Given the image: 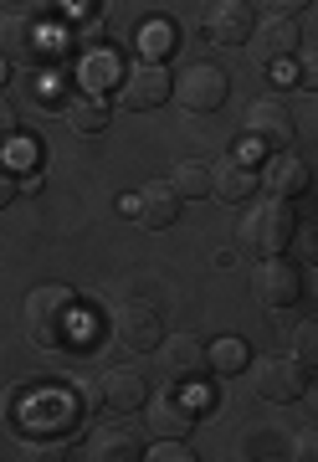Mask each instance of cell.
Returning a JSON list of instances; mask_svg holds the SVG:
<instances>
[{
    "label": "cell",
    "instance_id": "7",
    "mask_svg": "<svg viewBox=\"0 0 318 462\" xmlns=\"http://www.w3.org/2000/svg\"><path fill=\"white\" fill-rule=\"evenodd\" d=\"M251 385L262 401L287 406L308 391V365H298L293 355H262V360H251Z\"/></svg>",
    "mask_w": 318,
    "mask_h": 462
},
{
    "label": "cell",
    "instance_id": "9",
    "mask_svg": "<svg viewBox=\"0 0 318 462\" xmlns=\"http://www.w3.org/2000/svg\"><path fill=\"white\" fill-rule=\"evenodd\" d=\"M165 319H159V309L154 303H144V298H129V303H118L114 309V334L123 349H134V355H154V345L165 339Z\"/></svg>",
    "mask_w": 318,
    "mask_h": 462
},
{
    "label": "cell",
    "instance_id": "24",
    "mask_svg": "<svg viewBox=\"0 0 318 462\" xmlns=\"http://www.w3.org/2000/svg\"><path fill=\"white\" fill-rule=\"evenodd\" d=\"M108 78L118 83V62H114V57H87V62H83V83H87V93L108 88Z\"/></svg>",
    "mask_w": 318,
    "mask_h": 462
},
{
    "label": "cell",
    "instance_id": "23",
    "mask_svg": "<svg viewBox=\"0 0 318 462\" xmlns=\"http://www.w3.org/2000/svg\"><path fill=\"white\" fill-rule=\"evenodd\" d=\"M293 360L308 365V370L318 365V319H303L298 329H293Z\"/></svg>",
    "mask_w": 318,
    "mask_h": 462
},
{
    "label": "cell",
    "instance_id": "30",
    "mask_svg": "<svg viewBox=\"0 0 318 462\" xmlns=\"http://www.w3.org/2000/svg\"><path fill=\"white\" fill-rule=\"evenodd\" d=\"M5 67H11V62H5V57H0V83H5Z\"/></svg>",
    "mask_w": 318,
    "mask_h": 462
},
{
    "label": "cell",
    "instance_id": "22",
    "mask_svg": "<svg viewBox=\"0 0 318 462\" xmlns=\"http://www.w3.org/2000/svg\"><path fill=\"white\" fill-rule=\"evenodd\" d=\"M139 51H144V62H165L169 51H175V32H169V21H150V26L139 32Z\"/></svg>",
    "mask_w": 318,
    "mask_h": 462
},
{
    "label": "cell",
    "instance_id": "5",
    "mask_svg": "<svg viewBox=\"0 0 318 462\" xmlns=\"http://www.w3.org/2000/svg\"><path fill=\"white\" fill-rule=\"evenodd\" d=\"M175 98V78L165 72V62H134L123 67V78H118V103L129 108V114H150L159 103Z\"/></svg>",
    "mask_w": 318,
    "mask_h": 462
},
{
    "label": "cell",
    "instance_id": "14",
    "mask_svg": "<svg viewBox=\"0 0 318 462\" xmlns=\"http://www.w3.org/2000/svg\"><path fill=\"white\" fill-rule=\"evenodd\" d=\"M251 32H257V26H251L247 0H216L211 16H205V36H211L216 47H247Z\"/></svg>",
    "mask_w": 318,
    "mask_h": 462
},
{
    "label": "cell",
    "instance_id": "19",
    "mask_svg": "<svg viewBox=\"0 0 318 462\" xmlns=\"http://www.w3.org/2000/svg\"><path fill=\"white\" fill-rule=\"evenodd\" d=\"M68 118L77 134H103L108 129V103L98 98V93H83V98L68 103Z\"/></svg>",
    "mask_w": 318,
    "mask_h": 462
},
{
    "label": "cell",
    "instance_id": "2",
    "mask_svg": "<svg viewBox=\"0 0 318 462\" xmlns=\"http://www.w3.org/2000/svg\"><path fill=\"white\" fill-rule=\"evenodd\" d=\"M293 231H298V216L287 206L283 196H268L257 200L247 216H241V226H236V242L241 252H257V257H277V252L293 242Z\"/></svg>",
    "mask_w": 318,
    "mask_h": 462
},
{
    "label": "cell",
    "instance_id": "20",
    "mask_svg": "<svg viewBox=\"0 0 318 462\" xmlns=\"http://www.w3.org/2000/svg\"><path fill=\"white\" fill-rule=\"evenodd\" d=\"M211 355V375H241V365L251 360L247 339H236V334H226V339H216V345L205 349Z\"/></svg>",
    "mask_w": 318,
    "mask_h": 462
},
{
    "label": "cell",
    "instance_id": "21",
    "mask_svg": "<svg viewBox=\"0 0 318 462\" xmlns=\"http://www.w3.org/2000/svg\"><path fill=\"white\" fill-rule=\"evenodd\" d=\"M169 185H175L185 200L211 196V165H205V160H180V165H175V175H169Z\"/></svg>",
    "mask_w": 318,
    "mask_h": 462
},
{
    "label": "cell",
    "instance_id": "12",
    "mask_svg": "<svg viewBox=\"0 0 318 462\" xmlns=\"http://www.w3.org/2000/svg\"><path fill=\"white\" fill-rule=\"evenodd\" d=\"M180 206H185V196H180V190H175L169 180H150V185H144V190L134 196L139 226H150V231L175 226V221H180Z\"/></svg>",
    "mask_w": 318,
    "mask_h": 462
},
{
    "label": "cell",
    "instance_id": "1",
    "mask_svg": "<svg viewBox=\"0 0 318 462\" xmlns=\"http://www.w3.org/2000/svg\"><path fill=\"white\" fill-rule=\"evenodd\" d=\"M26 334H32V345L41 349H62L77 329V319H83V303L72 293L68 282H41L26 293Z\"/></svg>",
    "mask_w": 318,
    "mask_h": 462
},
{
    "label": "cell",
    "instance_id": "3",
    "mask_svg": "<svg viewBox=\"0 0 318 462\" xmlns=\"http://www.w3.org/2000/svg\"><path fill=\"white\" fill-rule=\"evenodd\" d=\"M251 293H257V303H262L268 314L298 309V298H303V267L287 263L283 252H277V257H262V263H257V273H251Z\"/></svg>",
    "mask_w": 318,
    "mask_h": 462
},
{
    "label": "cell",
    "instance_id": "29",
    "mask_svg": "<svg viewBox=\"0 0 318 462\" xmlns=\"http://www.w3.org/2000/svg\"><path fill=\"white\" fill-rule=\"evenodd\" d=\"M272 5V16H298L303 5H313V0H268Z\"/></svg>",
    "mask_w": 318,
    "mask_h": 462
},
{
    "label": "cell",
    "instance_id": "8",
    "mask_svg": "<svg viewBox=\"0 0 318 462\" xmlns=\"http://www.w3.org/2000/svg\"><path fill=\"white\" fill-rule=\"evenodd\" d=\"M293 134H298V124H293V108H287L277 93H268V98H251L247 103V139L257 149H293Z\"/></svg>",
    "mask_w": 318,
    "mask_h": 462
},
{
    "label": "cell",
    "instance_id": "25",
    "mask_svg": "<svg viewBox=\"0 0 318 462\" xmlns=\"http://www.w3.org/2000/svg\"><path fill=\"white\" fill-rule=\"evenodd\" d=\"M298 88L318 93V47H308V51L298 47Z\"/></svg>",
    "mask_w": 318,
    "mask_h": 462
},
{
    "label": "cell",
    "instance_id": "17",
    "mask_svg": "<svg viewBox=\"0 0 318 462\" xmlns=\"http://www.w3.org/2000/svg\"><path fill=\"white\" fill-rule=\"evenodd\" d=\"M144 416H150V431L154 437H190L195 431V406L190 401H180V396H159V401H150L144 406Z\"/></svg>",
    "mask_w": 318,
    "mask_h": 462
},
{
    "label": "cell",
    "instance_id": "11",
    "mask_svg": "<svg viewBox=\"0 0 318 462\" xmlns=\"http://www.w3.org/2000/svg\"><path fill=\"white\" fill-rule=\"evenodd\" d=\"M98 396H103V411L129 416V411H144V406H150V385H144L139 370H103Z\"/></svg>",
    "mask_w": 318,
    "mask_h": 462
},
{
    "label": "cell",
    "instance_id": "26",
    "mask_svg": "<svg viewBox=\"0 0 318 462\" xmlns=\"http://www.w3.org/2000/svg\"><path fill=\"white\" fill-rule=\"evenodd\" d=\"M293 462H318V427H308V431H298L293 437V452H287Z\"/></svg>",
    "mask_w": 318,
    "mask_h": 462
},
{
    "label": "cell",
    "instance_id": "16",
    "mask_svg": "<svg viewBox=\"0 0 318 462\" xmlns=\"http://www.w3.org/2000/svg\"><path fill=\"white\" fill-rule=\"evenodd\" d=\"M0 57L5 62H36V21L26 11H0Z\"/></svg>",
    "mask_w": 318,
    "mask_h": 462
},
{
    "label": "cell",
    "instance_id": "13",
    "mask_svg": "<svg viewBox=\"0 0 318 462\" xmlns=\"http://www.w3.org/2000/svg\"><path fill=\"white\" fill-rule=\"evenodd\" d=\"M262 62H287V57H298V47H303V32H298V21L293 16H268L257 32H251V42H247Z\"/></svg>",
    "mask_w": 318,
    "mask_h": 462
},
{
    "label": "cell",
    "instance_id": "28",
    "mask_svg": "<svg viewBox=\"0 0 318 462\" xmlns=\"http://www.w3.org/2000/svg\"><path fill=\"white\" fill-rule=\"evenodd\" d=\"M11 200H16V175H11V170L0 165V211H5Z\"/></svg>",
    "mask_w": 318,
    "mask_h": 462
},
{
    "label": "cell",
    "instance_id": "18",
    "mask_svg": "<svg viewBox=\"0 0 318 462\" xmlns=\"http://www.w3.org/2000/svg\"><path fill=\"white\" fill-rule=\"evenodd\" d=\"M87 457L93 462H139L144 457V442H139L129 427H103V431H93Z\"/></svg>",
    "mask_w": 318,
    "mask_h": 462
},
{
    "label": "cell",
    "instance_id": "10",
    "mask_svg": "<svg viewBox=\"0 0 318 462\" xmlns=\"http://www.w3.org/2000/svg\"><path fill=\"white\" fill-rule=\"evenodd\" d=\"M257 190H262V170H251L241 154L211 160V196H221L226 206H247Z\"/></svg>",
    "mask_w": 318,
    "mask_h": 462
},
{
    "label": "cell",
    "instance_id": "15",
    "mask_svg": "<svg viewBox=\"0 0 318 462\" xmlns=\"http://www.w3.org/2000/svg\"><path fill=\"white\" fill-rule=\"evenodd\" d=\"M308 180H313V175H308V165H303L293 149H277L268 165H262V185L283 200H298L303 190H308Z\"/></svg>",
    "mask_w": 318,
    "mask_h": 462
},
{
    "label": "cell",
    "instance_id": "4",
    "mask_svg": "<svg viewBox=\"0 0 318 462\" xmlns=\"http://www.w3.org/2000/svg\"><path fill=\"white\" fill-rule=\"evenodd\" d=\"M226 98H232V83H226V72L216 62H190L175 78V103L185 114H216Z\"/></svg>",
    "mask_w": 318,
    "mask_h": 462
},
{
    "label": "cell",
    "instance_id": "27",
    "mask_svg": "<svg viewBox=\"0 0 318 462\" xmlns=\"http://www.w3.org/2000/svg\"><path fill=\"white\" fill-rule=\"evenodd\" d=\"M16 139V108H11V98L0 93V144H11Z\"/></svg>",
    "mask_w": 318,
    "mask_h": 462
},
{
    "label": "cell",
    "instance_id": "6",
    "mask_svg": "<svg viewBox=\"0 0 318 462\" xmlns=\"http://www.w3.org/2000/svg\"><path fill=\"white\" fill-rule=\"evenodd\" d=\"M154 355H159V375L169 385H201V375H211V355L195 334H165Z\"/></svg>",
    "mask_w": 318,
    "mask_h": 462
}]
</instances>
